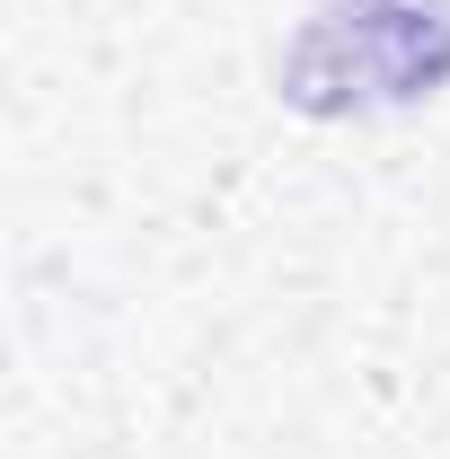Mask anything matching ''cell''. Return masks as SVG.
<instances>
[{
    "instance_id": "obj_1",
    "label": "cell",
    "mask_w": 450,
    "mask_h": 459,
    "mask_svg": "<svg viewBox=\"0 0 450 459\" xmlns=\"http://www.w3.org/2000/svg\"><path fill=\"white\" fill-rule=\"evenodd\" d=\"M450 80V0H318L282 54V98L309 115L415 107Z\"/></svg>"
}]
</instances>
